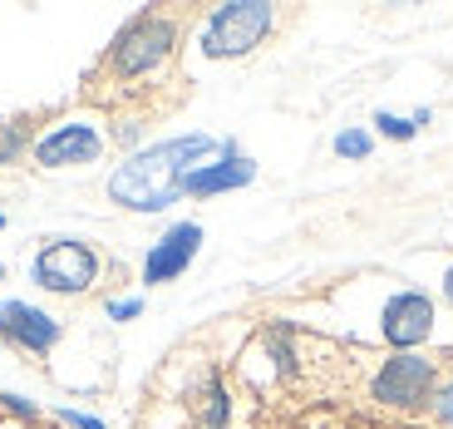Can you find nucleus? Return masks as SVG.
I'll return each instance as SVG.
<instances>
[{
	"label": "nucleus",
	"instance_id": "nucleus-1",
	"mask_svg": "<svg viewBox=\"0 0 453 429\" xmlns=\"http://www.w3.org/2000/svg\"><path fill=\"white\" fill-rule=\"evenodd\" d=\"M217 148L222 144L207 134H182V138H168V144L143 148V153L124 159L109 173V198L119 207H128V213H163L168 203L182 198L188 173L203 168Z\"/></svg>",
	"mask_w": 453,
	"mask_h": 429
},
{
	"label": "nucleus",
	"instance_id": "nucleus-2",
	"mask_svg": "<svg viewBox=\"0 0 453 429\" xmlns=\"http://www.w3.org/2000/svg\"><path fill=\"white\" fill-rule=\"evenodd\" d=\"M182 50V15L173 11H138L124 20V30L109 40L99 69L89 84H113V90H148L143 80L163 74Z\"/></svg>",
	"mask_w": 453,
	"mask_h": 429
},
{
	"label": "nucleus",
	"instance_id": "nucleus-3",
	"mask_svg": "<svg viewBox=\"0 0 453 429\" xmlns=\"http://www.w3.org/2000/svg\"><path fill=\"white\" fill-rule=\"evenodd\" d=\"M276 30V5L266 0H232V5H217L203 25V55L207 59H242Z\"/></svg>",
	"mask_w": 453,
	"mask_h": 429
},
{
	"label": "nucleus",
	"instance_id": "nucleus-4",
	"mask_svg": "<svg viewBox=\"0 0 453 429\" xmlns=\"http://www.w3.org/2000/svg\"><path fill=\"white\" fill-rule=\"evenodd\" d=\"M439 380H443L439 361L414 355V350H395L370 375V395L389 410H424L434 400V390H439Z\"/></svg>",
	"mask_w": 453,
	"mask_h": 429
},
{
	"label": "nucleus",
	"instance_id": "nucleus-5",
	"mask_svg": "<svg viewBox=\"0 0 453 429\" xmlns=\"http://www.w3.org/2000/svg\"><path fill=\"white\" fill-rule=\"evenodd\" d=\"M30 277L55 296H80L99 282V252L80 238H55L50 247L35 252Z\"/></svg>",
	"mask_w": 453,
	"mask_h": 429
},
{
	"label": "nucleus",
	"instance_id": "nucleus-6",
	"mask_svg": "<svg viewBox=\"0 0 453 429\" xmlns=\"http://www.w3.org/2000/svg\"><path fill=\"white\" fill-rule=\"evenodd\" d=\"M104 153V138L94 124H59L55 134L35 138L30 159L40 168H80V163H99Z\"/></svg>",
	"mask_w": 453,
	"mask_h": 429
},
{
	"label": "nucleus",
	"instance_id": "nucleus-7",
	"mask_svg": "<svg viewBox=\"0 0 453 429\" xmlns=\"http://www.w3.org/2000/svg\"><path fill=\"white\" fill-rule=\"evenodd\" d=\"M197 247H203V227L197 222H178L168 227L158 242H153V252L143 257V282L148 286H163V282H178L182 271L193 267Z\"/></svg>",
	"mask_w": 453,
	"mask_h": 429
},
{
	"label": "nucleus",
	"instance_id": "nucleus-8",
	"mask_svg": "<svg viewBox=\"0 0 453 429\" xmlns=\"http://www.w3.org/2000/svg\"><path fill=\"white\" fill-rule=\"evenodd\" d=\"M380 331H385V340L395 350H414L419 340H429V331H434V301L424 292H395L385 301Z\"/></svg>",
	"mask_w": 453,
	"mask_h": 429
},
{
	"label": "nucleus",
	"instance_id": "nucleus-9",
	"mask_svg": "<svg viewBox=\"0 0 453 429\" xmlns=\"http://www.w3.org/2000/svg\"><path fill=\"white\" fill-rule=\"evenodd\" d=\"M251 178H257V163L242 159L237 144L226 138V144H222V159H217V163H203L197 173H188V183H182V198H212V192H232V188H247Z\"/></svg>",
	"mask_w": 453,
	"mask_h": 429
},
{
	"label": "nucleus",
	"instance_id": "nucleus-10",
	"mask_svg": "<svg viewBox=\"0 0 453 429\" xmlns=\"http://www.w3.org/2000/svg\"><path fill=\"white\" fill-rule=\"evenodd\" d=\"M0 336H11L30 355H50L59 340V321L45 316V311H35V306H25V301H0Z\"/></svg>",
	"mask_w": 453,
	"mask_h": 429
},
{
	"label": "nucleus",
	"instance_id": "nucleus-11",
	"mask_svg": "<svg viewBox=\"0 0 453 429\" xmlns=\"http://www.w3.org/2000/svg\"><path fill=\"white\" fill-rule=\"evenodd\" d=\"M193 419L197 429H232V390L217 370L203 380V390H193Z\"/></svg>",
	"mask_w": 453,
	"mask_h": 429
},
{
	"label": "nucleus",
	"instance_id": "nucleus-12",
	"mask_svg": "<svg viewBox=\"0 0 453 429\" xmlns=\"http://www.w3.org/2000/svg\"><path fill=\"white\" fill-rule=\"evenodd\" d=\"M424 124H429V109H419L414 119H395V113H374V129H380L385 138H414Z\"/></svg>",
	"mask_w": 453,
	"mask_h": 429
},
{
	"label": "nucleus",
	"instance_id": "nucleus-13",
	"mask_svg": "<svg viewBox=\"0 0 453 429\" xmlns=\"http://www.w3.org/2000/svg\"><path fill=\"white\" fill-rule=\"evenodd\" d=\"M370 148H374V138L365 134V129H345V134L335 138V153H340V159H370Z\"/></svg>",
	"mask_w": 453,
	"mask_h": 429
},
{
	"label": "nucleus",
	"instance_id": "nucleus-14",
	"mask_svg": "<svg viewBox=\"0 0 453 429\" xmlns=\"http://www.w3.org/2000/svg\"><path fill=\"white\" fill-rule=\"evenodd\" d=\"M25 144H30V129H25V124H5V129H0V163H15Z\"/></svg>",
	"mask_w": 453,
	"mask_h": 429
},
{
	"label": "nucleus",
	"instance_id": "nucleus-15",
	"mask_svg": "<svg viewBox=\"0 0 453 429\" xmlns=\"http://www.w3.org/2000/svg\"><path fill=\"white\" fill-rule=\"evenodd\" d=\"M429 405H434V415H439V425L453 429V375H449V380H439V390H434Z\"/></svg>",
	"mask_w": 453,
	"mask_h": 429
},
{
	"label": "nucleus",
	"instance_id": "nucleus-16",
	"mask_svg": "<svg viewBox=\"0 0 453 429\" xmlns=\"http://www.w3.org/2000/svg\"><path fill=\"white\" fill-rule=\"evenodd\" d=\"M0 405L11 410V415H20V419H30V425H40V410L30 405V400H20V395H0Z\"/></svg>",
	"mask_w": 453,
	"mask_h": 429
},
{
	"label": "nucleus",
	"instance_id": "nucleus-17",
	"mask_svg": "<svg viewBox=\"0 0 453 429\" xmlns=\"http://www.w3.org/2000/svg\"><path fill=\"white\" fill-rule=\"evenodd\" d=\"M138 311H143V301H138V296H128V301H109V316L113 321H134Z\"/></svg>",
	"mask_w": 453,
	"mask_h": 429
},
{
	"label": "nucleus",
	"instance_id": "nucleus-18",
	"mask_svg": "<svg viewBox=\"0 0 453 429\" xmlns=\"http://www.w3.org/2000/svg\"><path fill=\"white\" fill-rule=\"evenodd\" d=\"M59 419L65 425H74V429H104L99 419H89V415H80V410H59Z\"/></svg>",
	"mask_w": 453,
	"mask_h": 429
},
{
	"label": "nucleus",
	"instance_id": "nucleus-19",
	"mask_svg": "<svg viewBox=\"0 0 453 429\" xmlns=\"http://www.w3.org/2000/svg\"><path fill=\"white\" fill-rule=\"evenodd\" d=\"M443 296H449V301H453V267L443 271Z\"/></svg>",
	"mask_w": 453,
	"mask_h": 429
},
{
	"label": "nucleus",
	"instance_id": "nucleus-20",
	"mask_svg": "<svg viewBox=\"0 0 453 429\" xmlns=\"http://www.w3.org/2000/svg\"><path fill=\"white\" fill-rule=\"evenodd\" d=\"M0 227H5V213H0Z\"/></svg>",
	"mask_w": 453,
	"mask_h": 429
},
{
	"label": "nucleus",
	"instance_id": "nucleus-21",
	"mask_svg": "<svg viewBox=\"0 0 453 429\" xmlns=\"http://www.w3.org/2000/svg\"><path fill=\"white\" fill-rule=\"evenodd\" d=\"M0 277H5V267H0Z\"/></svg>",
	"mask_w": 453,
	"mask_h": 429
}]
</instances>
